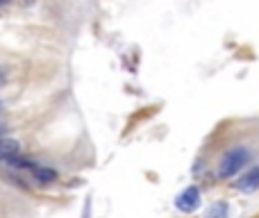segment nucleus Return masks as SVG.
Masks as SVG:
<instances>
[{
    "instance_id": "nucleus-1",
    "label": "nucleus",
    "mask_w": 259,
    "mask_h": 218,
    "mask_svg": "<svg viewBox=\"0 0 259 218\" xmlns=\"http://www.w3.org/2000/svg\"><path fill=\"white\" fill-rule=\"evenodd\" d=\"M252 155L248 146H232L230 150H225L219 159V166H216V175L219 180H232L250 164Z\"/></svg>"
},
{
    "instance_id": "nucleus-2",
    "label": "nucleus",
    "mask_w": 259,
    "mask_h": 218,
    "mask_svg": "<svg viewBox=\"0 0 259 218\" xmlns=\"http://www.w3.org/2000/svg\"><path fill=\"white\" fill-rule=\"evenodd\" d=\"M200 205H202V193L196 184H189V187L182 189V191L178 193V198H175V207H178V211H182V214H193V211L200 209Z\"/></svg>"
},
{
    "instance_id": "nucleus-3",
    "label": "nucleus",
    "mask_w": 259,
    "mask_h": 218,
    "mask_svg": "<svg viewBox=\"0 0 259 218\" xmlns=\"http://www.w3.org/2000/svg\"><path fill=\"white\" fill-rule=\"evenodd\" d=\"M234 189L239 193H255L259 191V166H252V168L243 170V175H239V180L234 182Z\"/></svg>"
},
{
    "instance_id": "nucleus-4",
    "label": "nucleus",
    "mask_w": 259,
    "mask_h": 218,
    "mask_svg": "<svg viewBox=\"0 0 259 218\" xmlns=\"http://www.w3.org/2000/svg\"><path fill=\"white\" fill-rule=\"evenodd\" d=\"M32 178L41 184H53L55 180H57V170L48 168V166H34V168H32Z\"/></svg>"
},
{
    "instance_id": "nucleus-5",
    "label": "nucleus",
    "mask_w": 259,
    "mask_h": 218,
    "mask_svg": "<svg viewBox=\"0 0 259 218\" xmlns=\"http://www.w3.org/2000/svg\"><path fill=\"white\" fill-rule=\"evenodd\" d=\"M230 216V205L228 200H216L207 207L205 218H228Z\"/></svg>"
},
{
    "instance_id": "nucleus-6",
    "label": "nucleus",
    "mask_w": 259,
    "mask_h": 218,
    "mask_svg": "<svg viewBox=\"0 0 259 218\" xmlns=\"http://www.w3.org/2000/svg\"><path fill=\"white\" fill-rule=\"evenodd\" d=\"M18 141H12V139H0V161H5L7 157H12V155H18Z\"/></svg>"
},
{
    "instance_id": "nucleus-7",
    "label": "nucleus",
    "mask_w": 259,
    "mask_h": 218,
    "mask_svg": "<svg viewBox=\"0 0 259 218\" xmlns=\"http://www.w3.org/2000/svg\"><path fill=\"white\" fill-rule=\"evenodd\" d=\"M5 164H9V166H14V168H34V161H30V159H25V157H18V155H12V157H7L5 159Z\"/></svg>"
},
{
    "instance_id": "nucleus-8",
    "label": "nucleus",
    "mask_w": 259,
    "mask_h": 218,
    "mask_svg": "<svg viewBox=\"0 0 259 218\" xmlns=\"http://www.w3.org/2000/svg\"><path fill=\"white\" fill-rule=\"evenodd\" d=\"M9 3V0H0V5H7Z\"/></svg>"
},
{
    "instance_id": "nucleus-9",
    "label": "nucleus",
    "mask_w": 259,
    "mask_h": 218,
    "mask_svg": "<svg viewBox=\"0 0 259 218\" xmlns=\"http://www.w3.org/2000/svg\"><path fill=\"white\" fill-rule=\"evenodd\" d=\"M0 109H3V103H0Z\"/></svg>"
}]
</instances>
